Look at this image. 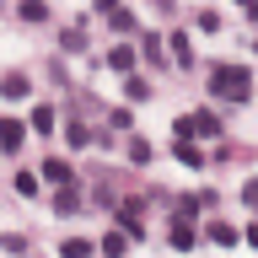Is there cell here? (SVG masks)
Segmentation results:
<instances>
[{
	"mask_svg": "<svg viewBox=\"0 0 258 258\" xmlns=\"http://www.w3.org/2000/svg\"><path fill=\"white\" fill-rule=\"evenodd\" d=\"M210 92L226 97V102H247L253 97V70L247 64H215L210 70Z\"/></svg>",
	"mask_w": 258,
	"mask_h": 258,
	"instance_id": "cell-1",
	"label": "cell"
},
{
	"mask_svg": "<svg viewBox=\"0 0 258 258\" xmlns=\"http://www.w3.org/2000/svg\"><path fill=\"white\" fill-rule=\"evenodd\" d=\"M221 118L210 108H199V113H183V118H172V140H210V135H221Z\"/></svg>",
	"mask_w": 258,
	"mask_h": 258,
	"instance_id": "cell-2",
	"label": "cell"
},
{
	"mask_svg": "<svg viewBox=\"0 0 258 258\" xmlns=\"http://www.w3.org/2000/svg\"><path fill=\"white\" fill-rule=\"evenodd\" d=\"M118 231H124L129 242L145 237V221H140V199H118Z\"/></svg>",
	"mask_w": 258,
	"mask_h": 258,
	"instance_id": "cell-3",
	"label": "cell"
},
{
	"mask_svg": "<svg viewBox=\"0 0 258 258\" xmlns=\"http://www.w3.org/2000/svg\"><path fill=\"white\" fill-rule=\"evenodd\" d=\"M22 140H27V124H22V118H0V151H6V156H16V151H22Z\"/></svg>",
	"mask_w": 258,
	"mask_h": 258,
	"instance_id": "cell-4",
	"label": "cell"
},
{
	"mask_svg": "<svg viewBox=\"0 0 258 258\" xmlns=\"http://www.w3.org/2000/svg\"><path fill=\"white\" fill-rule=\"evenodd\" d=\"M38 172H43V183H54V188H64V183H76V167H70V161H43V167H38Z\"/></svg>",
	"mask_w": 258,
	"mask_h": 258,
	"instance_id": "cell-5",
	"label": "cell"
},
{
	"mask_svg": "<svg viewBox=\"0 0 258 258\" xmlns=\"http://www.w3.org/2000/svg\"><path fill=\"white\" fill-rule=\"evenodd\" d=\"M161 43H172V54H167V59H172L177 70H188V64H194V43H188V32H172V38H161Z\"/></svg>",
	"mask_w": 258,
	"mask_h": 258,
	"instance_id": "cell-6",
	"label": "cell"
},
{
	"mask_svg": "<svg viewBox=\"0 0 258 258\" xmlns=\"http://www.w3.org/2000/svg\"><path fill=\"white\" fill-rule=\"evenodd\" d=\"M64 145H70V151H86V145H97V129H86L81 118H70V124H64Z\"/></svg>",
	"mask_w": 258,
	"mask_h": 258,
	"instance_id": "cell-7",
	"label": "cell"
},
{
	"mask_svg": "<svg viewBox=\"0 0 258 258\" xmlns=\"http://www.w3.org/2000/svg\"><path fill=\"white\" fill-rule=\"evenodd\" d=\"M81 205H86V199H81V188H76V183H64V188L54 194V215H76Z\"/></svg>",
	"mask_w": 258,
	"mask_h": 258,
	"instance_id": "cell-8",
	"label": "cell"
},
{
	"mask_svg": "<svg viewBox=\"0 0 258 258\" xmlns=\"http://www.w3.org/2000/svg\"><path fill=\"white\" fill-rule=\"evenodd\" d=\"M108 27L118 32V38H124V32L135 38V32H140V22H135V11H129V6H113V11H108Z\"/></svg>",
	"mask_w": 258,
	"mask_h": 258,
	"instance_id": "cell-9",
	"label": "cell"
},
{
	"mask_svg": "<svg viewBox=\"0 0 258 258\" xmlns=\"http://www.w3.org/2000/svg\"><path fill=\"white\" fill-rule=\"evenodd\" d=\"M167 242H172L177 253H188L194 242H199V231H194V221H172V231H167Z\"/></svg>",
	"mask_w": 258,
	"mask_h": 258,
	"instance_id": "cell-10",
	"label": "cell"
},
{
	"mask_svg": "<svg viewBox=\"0 0 258 258\" xmlns=\"http://www.w3.org/2000/svg\"><path fill=\"white\" fill-rule=\"evenodd\" d=\"M140 54L156 64V70H167V48H161V38H156V32H140Z\"/></svg>",
	"mask_w": 258,
	"mask_h": 258,
	"instance_id": "cell-11",
	"label": "cell"
},
{
	"mask_svg": "<svg viewBox=\"0 0 258 258\" xmlns=\"http://www.w3.org/2000/svg\"><path fill=\"white\" fill-rule=\"evenodd\" d=\"M205 237L215 242V247H237V242H242V231H237V226H226V221H210V231H205Z\"/></svg>",
	"mask_w": 258,
	"mask_h": 258,
	"instance_id": "cell-12",
	"label": "cell"
},
{
	"mask_svg": "<svg viewBox=\"0 0 258 258\" xmlns=\"http://www.w3.org/2000/svg\"><path fill=\"white\" fill-rule=\"evenodd\" d=\"M0 92L11 97V102H22V97H27V92H32V81H27V76H22V70H11V76H0Z\"/></svg>",
	"mask_w": 258,
	"mask_h": 258,
	"instance_id": "cell-13",
	"label": "cell"
},
{
	"mask_svg": "<svg viewBox=\"0 0 258 258\" xmlns=\"http://www.w3.org/2000/svg\"><path fill=\"white\" fill-rule=\"evenodd\" d=\"M108 70L129 76V70H135V48H129V43H113V48H108Z\"/></svg>",
	"mask_w": 258,
	"mask_h": 258,
	"instance_id": "cell-14",
	"label": "cell"
},
{
	"mask_svg": "<svg viewBox=\"0 0 258 258\" xmlns=\"http://www.w3.org/2000/svg\"><path fill=\"white\" fill-rule=\"evenodd\" d=\"M11 188L22 194V199H38V194H43V177H38V167H32V172H16Z\"/></svg>",
	"mask_w": 258,
	"mask_h": 258,
	"instance_id": "cell-15",
	"label": "cell"
},
{
	"mask_svg": "<svg viewBox=\"0 0 258 258\" xmlns=\"http://www.w3.org/2000/svg\"><path fill=\"white\" fill-rule=\"evenodd\" d=\"M172 156L183 161V167H205V151H199L194 140H172Z\"/></svg>",
	"mask_w": 258,
	"mask_h": 258,
	"instance_id": "cell-16",
	"label": "cell"
},
{
	"mask_svg": "<svg viewBox=\"0 0 258 258\" xmlns=\"http://www.w3.org/2000/svg\"><path fill=\"white\" fill-rule=\"evenodd\" d=\"M86 43H92V38H86V27H64V38H59L64 54H86Z\"/></svg>",
	"mask_w": 258,
	"mask_h": 258,
	"instance_id": "cell-17",
	"label": "cell"
},
{
	"mask_svg": "<svg viewBox=\"0 0 258 258\" xmlns=\"http://www.w3.org/2000/svg\"><path fill=\"white\" fill-rule=\"evenodd\" d=\"M16 11H22V22H32V27H38V22H48V0H22Z\"/></svg>",
	"mask_w": 258,
	"mask_h": 258,
	"instance_id": "cell-18",
	"label": "cell"
},
{
	"mask_svg": "<svg viewBox=\"0 0 258 258\" xmlns=\"http://www.w3.org/2000/svg\"><path fill=\"white\" fill-rule=\"evenodd\" d=\"M124 92H129V102H145V97L156 92V86H151L145 76H124Z\"/></svg>",
	"mask_w": 258,
	"mask_h": 258,
	"instance_id": "cell-19",
	"label": "cell"
},
{
	"mask_svg": "<svg viewBox=\"0 0 258 258\" xmlns=\"http://www.w3.org/2000/svg\"><path fill=\"white\" fill-rule=\"evenodd\" d=\"M32 129H38V135H54V108H48V102L32 108Z\"/></svg>",
	"mask_w": 258,
	"mask_h": 258,
	"instance_id": "cell-20",
	"label": "cell"
},
{
	"mask_svg": "<svg viewBox=\"0 0 258 258\" xmlns=\"http://www.w3.org/2000/svg\"><path fill=\"white\" fill-rule=\"evenodd\" d=\"M129 161H151V140H145V135H129Z\"/></svg>",
	"mask_w": 258,
	"mask_h": 258,
	"instance_id": "cell-21",
	"label": "cell"
},
{
	"mask_svg": "<svg viewBox=\"0 0 258 258\" xmlns=\"http://www.w3.org/2000/svg\"><path fill=\"white\" fill-rule=\"evenodd\" d=\"M59 253H64V258H92V242H86V237H64Z\"/></svg>",
	"mask_w": 258,
	"mask_h": 258,
	"instance_id": "cell-22",
	"label": "cell"
},
{
	"mask_svg": "<svg viewBox=\"0 0 258 258\" xmlns=\"http://www.w3.org/2000/svg\"><path fill=\"white\" fill-rule=\"evenodd\" d=\"M194 215H199V199H177L172 205V221H194Z\"/></svg>",
	"mask_w": 258,
	"mask_h": 258,
	"instance_id": "cell-23",
	"label": "cell"
},
{
	"mask_svg": "<svg viewBox=\"0 0 258 258\" xmlns=\"http://www.w3.org/2000/svg\"><path fill=\"white\" fill-rule=\"evenodd\" d=\"M124 247H129L124 231H108V237H102V253H124Z\"/></svg>",
	"mask_w": 258,
	"mask_h": 258,
	"instance_id": "cell-24",
	"label": "cell"
},
{
	"mask_svg": "<svg viewBox=\"0 0 258 258\" xmlns=\"http://www.w3.org/2000/svg\"><path fill=\"white\" fill-rule=\"evenodd\" d=\"M0 247H6V253H22V247H27V237H22V231H6V237H0Z\"/></svg>",
	"mask_w": 258,
	"mask_h": 258,
	"instance_id": "cell-25",
	"label": "cell"
},
{
	"mask_svg": "<svg viewBox=\"0 0 258 258\" xmlns=\"http://www.w3.org/2000/svg\"><path fill=\"white\" fill-rule=\"evenodd\" d=\"M199 32H221V11H199Z\"/></svg>",
	"mask_w": 258,
	"mask_h": 258,
	"instance_id": "cell-26",
	"label": "cell"
},
{
	"mask_svg": "<svg viewBox=\"0 0 258 258\" xmlns=\"http://www.w3.org/2000/svg\"><path fill=\"white\" fill-rule=\"evenodd\" d=\"M108 124H113V129H135V118H129V108H113Z\"/></svg>",
	"mask_w": 258,
	"mask_h": 258,
	"instance_id": "cell-27",
	"label": "cell"
},
{
	"mask_svg": "<svg viewBox=\"0 0 258 258\" xmlns=\"http://www.w3.org/2000/svg\"><path fill=\"white\" fill-rule=\"evenodd\" d=\"M194 199H199V210H215V205H221V194H215V188H199Z\"/></svg>",
	"mask_w": 258,
	"mask_h": 258,
	"instance_id": "cell-28",
	"label": "cell"
},
{
	"mask_svg": "<svg viewBox=\"0 0 258 258\" xmlns=\"http://www.w3.org/2000/svg\"><path fill=\"white\" fill-rule=\"evenodd\" d=\"M92 6H97V11H102V16H108L113 6H124V0H92Z\"/></svg>",
	"mask_w": 258,
	"mask_h": 258,
	"instance_id": "cell-29",
	"label": "cell"
}]
</instances>
